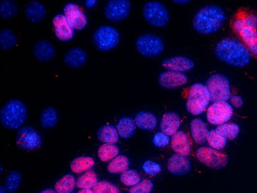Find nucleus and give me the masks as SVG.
<instances>
[{
  "instance_id": "ddd939ff",
  "label": "nucleus",
  "mask_w": 257,
  "mask_h": 193,
  "mask_svg": "<svg viewBox=\"0 0 257 193\" xmlns=\"http://www.w3.org/2000/svg\"><path fill=\"white\" fill-rule=\"evenodd\" d=\"M55 35L59 40L66 42L72 40L75 36V29L64 15H58L53 19Z\"/></svg>"
},
{
  "instance_id": "4c0bfd02",
  "label": "nucleus",
  "mask_w": 257,
  "mask_h": 193,
  "mask_svg": "<svg viewBox=\"0 0 257 193\" xmlns=\"http://www.w3.org/2000/svg\"><path fill=\"white\" fill-rule=\"evenodd\" d=\"M121 182L126 186H134L141 181V176L136 170L127 169L120 175Z\"/></svg>"
},
{
  "instance_id": "a878e982",
  "label": "nucleus",
  "mask_w": 257,
  "mask_h": 193,
  "mask_svg": "<svg viewBox=\"0 0 257 193\" xmlns=\"http://www.w3.org/2000/svg\"><path fill=\"white\" fill-rule=\"evenodd\" d=\"M96 135L98 140L104 143L116 144L119 140L118 131L113 126L110 125L101 126Z\"/></svg>"
},
{
  "instance_id": "6ab92c4d",
  "label": "nucleus",
  "mask_w": 257,
  "mask_h": 193,
  "mask_svg": "<svg viewBox=\"0 0 257 193\" xmlns=\"http://www.w3.org/2000/svg\"><path fill=\"white\" fill-rule=\"evenodd\" d=\"M47 8L40 2L31 1L25 6V15L32 24H40L47 18Z\"/></svg>"
},
{
  "instance_id": "9b49d317",
  "label": "nucleus",
  "mask_w": 257,
  "mask_h": 193,
  "mask_svg": "<svg viewBox=\"0 0 257 193\" xmlns=\"http://www.w3.org/2000/svg\"><path fill=\"white\" fill-rule=\"evenodd\" d=\"M42 139L31 126H24L16 133V144L18 148L25 151H34L40 148Z\"/></svg>"
},
{
  "instance_id": "f3484780",
  "label": "nucleus",
  "mask_w": 257,
  "mask_h": 193,
  "mask_svg": "<svg viewBox=\"0 0 257 193\" xmlns=\"http://www.w3.org/2000/svg\"><path fill=\"white\" fill-rule=\"evenodd\" d=\"M167 168L170 173L175 175H185L191 171V163L187 156L176 153L169 158Z\"/></svg>"
},
{
  "instance_id": "864d4df0",
  "label": "nucleus",
  "mask_w": 257,
  "mask_h": 193,
  "mask_svg": "<svg viewBox=\"0 0 257 193\" xmlns=\"http://www.w3.org/2000/svg\"><path fill=\"white\" fill-rule=\"evenodd\" d=\"M2 171H3V167H2V165H1V171H0V173H2Z\"/></svg>"
},
{
  "instance_id": "393cba45",
  "label": "nucleus",
  "mask_w": 257,
  "mask_h": 193,
  "mask_svg": "<svg viewBox=\"0 0 257 193\" xmlns=\"http://www.w3.org/2000/svg\"><path fill=\"white\" fill-rule=\"evenodd\" d=\"M136 130V124L134 119L131 117H121L117 123V131L121 138L125 139H130L135 134Z\"/></svg>"
},
{
  "instance_id": "f03ea898",
  "label": "nucleus",
  "mask_w": 257,
  "mask_h": 193,
  "mask_svg": "<svg viewBox=\"0 0 257 193\" xmlns=\"http://www.w3.org/2000/svg\"><path fill=\"white\" fill-rule=\"evenodd\" d=\"M227 17L221 7L208 5L196 14L193 19L195 31L203 35H210L224 26Z\"/></svg>"
},
{
  "instance_id": "79ce46f5",
  "label": "nucleus",
  "mask_w": 257,
  "mask_h": 193,
  "mask_svg": "<svg viewBox=\"0 0 257 193\" xmlns=\"http://www.w3.org/2000/svg\"><path fill=\"white\" fill-rule=\"evenodd\" d=\"M142 168L146 174L150 176H155L162 171V167L157 162L151 160H147L142 165Z\"/></svg>"
},
{
  "instance_id": "c85d7f7f",
  "label": "nucleus",
  "mask_w": 257,
  "mask_h": 193,
  "mask_svg": "<svg viewBox=\"0 0 257 193\" xmlns=\"http://www.w3.org/2000/svg\"><path fill=\"white\" fill-rule=\"evenodd\" d=\"M18 43V37L10 29H2L0 31V46L2 49L7 51L15 47Z\"/></svg>"
},
{
  "instance_id": "3c124183",
  "label": "nucleus",
  "mask_w": 257,
  "mask_h": 193,
  "mask_svg": "<svg viewBox=\"0 0 257 193\" xmlns=\"http://www.w3.org/2000/svg\"><path fill=\"white\" fill-rule=\"evenodd\" d=\"M77 193H95L93 190L89 189H83L80 190Z\"/></svg>"
},
{
  "instance_id": "f704fd0d",
  "label": "nucleus",
  "mask_w": 257,
  "mask_h": 193,
  "mask_svg": "<svg viewBox=\"0 0 257 193\" xmlns=\"http://www.w3.org/2000/svg\"><path fill=\"white\" fill-rule=\"evenodd\" d=\"M22 174L15 170L9 172L5 180V188L10 193L15 192L19 189L22 182Z\"/></svg>"
},
{
  "instance_id": "2eb2a0df",
  "label": "nucleus",
  "mask_w": 257,
  "mask_h": 193,
  "mask_svg": "<svg viewBox=\"0 0 257 193\" xmlns=\"http://www.w3.org/2000/svg\"><path fill=\"white\" fill-rule=\"evenodd\" d=\"M64 15L77 31H82L88 25V18L79 6L74 3L66 4L63 8Z\"/></svg>"
},
{
  "instance_id": "09e8293b",
  "label": "nucleus",
  "mask_w": 257,
  "mask_h": 193,
  "mask_svg": "<svg viewBox=\"0 0 257 193\" xmlns=\"http://www.w3.org/2000/svg\"><path fill=\"white\" fill-rule=\"evenodd\" d=\"M190 0H174L173 2L178 5H185L190 3Z\"/></svg>"
},
{
  "instance_id": "b1692460",
  "label": "nucleus",
  "mask_w": 257,
  "mask_h": 193,
  "mask_svg": "<svg viewBox=\"0 0 257 193\" xmlns=\"http://www.w3.org/2000/svg\"><path fill=\"white\" fill-rule=\"evenodd\" d=\"M135 124L138 128L146 131L155 130L158 125V120L155 114L148 111H141L136 115Z\"/></svg>"
},
{
  "instance_id": "7ed1b4c3",
  "label": "nucleus",
  "mask_w": 257,
  "mask_h": 193,
  "mask_svg": "<svg viewBox=\"0 0 257 193\" xmlns=\"http://www.w3.org/2000/svg\"><path fill=\"white\" fill-rule=\"evenodd\" d=\"M27 117L26 106L18 100H9L0 111V122L4 128L16 130L24 125Z\"/></svg>"
},
{
  "instance_id": "a19ab883",
  "label": "nucleus",
  "mask_w": 257,
  "mask_h": 193,
  "mask_svg": "<svg viewBox=\"0 0 257 193\" xmlns=\"http://www.w3.org/2000/svg\"><path fill=\"white\" fill-rule=\"evenodd\" d=\"M240 34L245 44L249 46L257 43V32L255 29L245 27Z\"/></svg>"
},
{
  "instance_id": "412c9836",
  "label": "nucleus",
  "mask_w": 257,
  "mask_h": 193,
  "mask_svg": "<svg viewBox=\"0 0 257 193\" xmlns=\"http://www.w3.org/2000/svg\"><path fill=\"white\" fill-rule=\"evenodd\" d=\"M181 117L178 113L166 112L163 116L162 120H161V130L168 136H173L178 132L181 125Z\"/></svg>"
},
{
  "instance_id": "473e14b6",
  "label": "nucleus",
  "mask_w": 257,
  "mask_h": 193,
  "mask_svg": "<svg viewBox=\"0 0 257 193\" xmlns=\"http://www.w3.org/2000/svg\"><path fill=\"white\" fill-rule=\"evenodd\" d=\"M18 13V6L16 2L12 0L0 1V16L4 20H10L15 17Z\"/></svg>"
},
{
  "instance_id": "bb28decb",
  "label": "nucleus",
  "mask_w": 257,
  "mask_h": 193,
  "mask_svg": "<svg viewBox=\"0 0 257 193\" xmlns=\"http://www.w3.org/2000/svg\"><path fill=\"white\" fill-rule=\"evenodd\" d=\"M40 123L46 129L56 127L58 123V114L56 109L52 107L45 108L41 114Z\"/></svg>"
},
{
  "instance_id": "c9c22d12",
  "label": "nucleus",
  "mask_w": 257,
  "mask_h": 193,
  "mask_svg": "<svg viewBox=\"0 0 257 193\" xmlns=\"http://www.w3.org/2000/svg\"><path fill=\"white\" fill-rule=\"evenodd\" d=\"M215 130L222 136L230 140L235 139L240 133L239 126L235 123L223 124L218 126Z\"/></svg>"
},
{
  "instance_id": "f257e3e1",
  "label": "nucleus",
  "mask_w": 257,
  "mask_h": 193,
  "mask_svg": "<svg viewBox=\"0 0 257 193\" xmlns=\"http://www.w3.org/2000/svg\"><path fill=\"white\" fill-rule=\"evenodd\" d=\"M214 53L219 60L235 67H245L251 59V53L246 46L231 38L219 41L215 45Z\"/></svg>"
},
{
  "instance_id": "c03bdc74",
  "label": "nucleus",
  "mask_w": 257,
  "mask_h": 193,
  "mask_svg": "<svg viewBox=\"0 0 257 193\" xmlns=\"http://www.w3.org/2000/svg\"><path fill=\"white\" fill-rule=\"evenodd\" d=\"M245 27L256 29L257 27V17L255 15H251L244 19Z\"/></svg>"
},
{
  "instance_id": "aec40b11",
  "label": "nucleus",
  "mask_w": 257,
  "mask_h": 193,
  "mask_svg": "<svg viewBox=\"0 0 257 193\" xmlns=\"http://www.w3.org/2000/svg\"><path fill=\"white\" fill-rule=\"evenodd\" d=\"M33 54L37 60L47 63L52 61L56 57V48L50 41L41 40L34 45Z\"/></svg>"
},
{
  "instance_id": "de8ad7c7",
  "label": "nucleus",
  "mask_w": 257,
  "mask_h": 193,
  "mask_svg": "<svg viewBox=\"0 0 257 193\" xmlns=\"http://www.w3.org/2000/svg\"><path fill=\"white\" fill-rule=\"evenodd\" d=\"M250 53L253 54L254 56H257V43L248 46Z\"/></svg>"
},
{
  "instance_id": "dca6fc26",
  "label": "nucleus",
  "mask_w": 257,
  "mask_h": 193,
  "mask_svg": "<svg viewBox=\"0 0 257 193\" xmlns=\"http://www.w3.org/2000/svg\"><path fill=\"white\" fill-rule=\"evenodd\" d=\"M161 64L163 68L168 71L181 73L189 72L195 66L194 62L192 59L183 56L165 59Z\"/></svg>"
},
{
  "instance_id": "39448f33",
  "label": "nucleus",
  "mask_w": 257,
  "mask_h": 193,
  "mask_svg": "<svg viewBox=\"0 0 257 193\" xmlns=\"http://www.w3.org/2000/svg\"><path fill=\"white\" fill-rule=\"evenodd\" d=\"M210 100L213 103L230 100L232 93L230 88V82L226 75L222 73H213L206 80Z\"/></svg>"
},
{
  "instance_id": "a211bd4d",
  "label": "nucleus",
  "mask_w": 257,
  "mask_h": 193,
  "mask_svg": "<svg viewBox=\"0 0 257 193\" xmlns=\"http://www.w3.org/2000/svg\"><path fill=\"white\" fill-rule=\"evenodd\" d=\"M88 56L84 49L80 47H73L64 54V62L68 67L74 69L81 68L87 63Z\"/></svg>"
},
{
  "instance_id": "72a5a7b5",
  "label": "nucleus",
  "mask_w": 257,
  "mask_h": 193,
  "mask_svg": "<svg viewBox=\"0 0 257 193\" xmlns=\"http://www.w3.org/2000/svg\"><path fill=\"white\" fill-rule=\"evenodd\" d=\"M98 182L97 176L92 170L85 172L77 179V186L80 189H89L93 188Z\"/></svg>"
},
{
  "instance_id": "5701e85b",
  "label": "nucleus",
  "mask_w": 257,
  "mask_h": 193,
  "mask_svg": "<svg viewBox=\"0 0 257 193\" xmlns=\"http://www.w3.org/2000/svg\"><path fill=\"white\" fill-rule=\"evenodd\" d=\"M193 139L198 144H203L207 141L210 131L206 124L200 118L193 119L190 123Z\"/></svg>"
},
{
  "instance_id": "e433bc0d",
  "label": "nucleus",
  "mask_w": 257,
  "mask_h": 193,
  "mask_svg": "<svg viewBox=\"0 0 257 193\" xmlns=\"http://www.w3.org/2000/svg\"><path fill=\"white\" fill-rule=\"evenodd\" d=\"M207 141L212 148L217 149V150L223 149L226 146L227 142H228L226 138L222 136L215 130L210 131L209 132Z\"/></svg>"
},
{
  "instance_id": "cd10ccee",
  "label": "nucleus",
  "mask_w": 257,
  "mask_h": 193,
  "mask_svg": "<svg viewBox=\"0 0 257 193\" xmlns=\"http://www.w3.org/2000/svg\"><path fill=\"white\" fill-rule=\"evenodd\" d=\"M77 185V180L73 174H68L61 177L54 185L57 193H71Z\"/></svg>"
},
{
  "instance_id": "8fccbe9b",
  "label": "nucleus",
  "mask_w": 257,
  "mask_h": 193,
  "mask_svg": "<svg viewBox=\"0 0 257 193\" xmlns=\"http://www.w3.org/2000/svg\"><path fill=\"white\" fill-rule=\"evenodd\" d=\"M40 193H57V192L56 191V190L50 189V188H47V189L43 190Z\"/></svg>"
},
{
  "instance_id": "7c9ffc66",
  "label": "nucleus",
  "mask_w": 257,
  "mask_h": 193,
  "mask_svg": "<svg viewBox=\"0 0 257 193\" xmlns=\"http://www.w3.org/2000/svg\"><path fill=\"white\" fill-rule=\"evenodd\" d=\"M120 153V149L115 144L104 143L98 149V157L102 162H109L113 160Z\"/></svg>"
},
{
  "instance_id": "20e7f679",
  "label": "nucleus",
  "mask_w": 257,
  "mask_h": 193,
  "mask_svg": "<svg viewBox=\"0 0 257 193\" xmlns=\"http://www.w3.org/2000/svg\"><path fill=\"white\" fill-rule=\"evenodd\" d=\"M210 101V94L206 85L195 83L189 89L186 108L190 114L199 116L207 109Z\"/></svg>"
},
{
  "instance_id": "0eeeda50",
  "label": "nucleus",
  "mask_w": 257,
  "mask_h": 193,
  "mask_svg": "<svg viewBox=\"0 0 257 193\" xmlns=\"http://www.w3.org/2000/svg\"><path fill=\"white\" fill-rule=\"evenodd\" d=\"M142 13L149 25L162 28L168 25L170 15L168 9L159 2H149L145 4Z\"/></svg>"
},
{
  "instance_id": "4468645a",
  "label": "nucleus",
  "mask_w": 257,
  "mask_h": 193,
  "mask_svg": "<svg viewBox=\"0 0 257 193\" xmlns=\"http://www.w3.org/2000/svg\"><path fill=\"white\" fill-rule=\"evenodd\" d=\"M189 80V77L184 73L166 71L160 73L158 83L163 88L175 89L187 84Z\"/></svg>"
},
{
  "instance_id": "ea45409f",
  "label": "nucleus",
  "mask_w": 257,
  "mask_h": 193,
  "mask_svg": "<svg viewBox=\"0 0 257 193\" xmlns=\"http://www.w3.org/2000/svg\"><path fill=\"white\" fill-rule=\"evenodd\" d=\"M154 183L151 180H144L133 186L130 193H151L153 191Z\"/></svg>"
},
{
  "instance_id": "f8f14e48",
  "label": "nucleus",
  "mask_w": 257,
  "mask_h": 193,
  "mask_svg": "<svg viewBox=\"0 0 257 193\" xmlns=\"http://www.w3.org/2000/svg\"><path fill=\"white\" fill-rule=\"evenodd\" d=\"M132 5L128 0H109L105 5L104 15L112 22L124 20L130 15Z\"/></svg>"
},
{
  "instance_id": "c756f323",
  "label": "nucleus",
  "mask_w": 257,
  "mask_h": 193,
  "mask_svg": "<svg viewBox=\"0 0 257 193\" xmlns=\"http://www.w3.org/2000/svg\"><path fill=\"white\" fill-rule=\"evenodd\" d=\"M95 165V160L90 157H80L75 158L71 163L70 167L73 173L80 174L89 171Z\"/></svg>"
},
{
  "instance_id": "4be33fe9",
  "label": "nucleus",
  "mask_w": 257,
  "mask_h": 193,
  "mask_svg": "<svg viewBox=\"0 0 257 193\" xmlns=\"http://www.w3.org/2000/svg\"><path fill=\"white\" fill-rule=\"evenodd\" d=\"M171 148L177 154L189 156L191 153V144L187 133L178 131L174 134L171 139Z\"/></svg>"
},
{
  "instance_id": "9d476101",
  "label": "nucleus",
  "mask_w": 257,
  "mask_h": 193,
  "mask_svg": "<svg viewBox=\"0 0 257 193\" xmlns=\"http://www.w3.org/2000/svg\"><path fill=\"white\" fill-rule=\"evenodd\" d=\"M233 109L232 106L226 101L213 103L207 110L206 118L213 125H221L232 118Z\"/></svg>"
},
{
  "instance_id": "58836bf2",
  "label": "nucleus",
  "mask_w": 257,
  "mask_h": 193,
  "mask_svg": "<svg viewBox=\"0 0 257 193\" xmlns=\"http://www.w3.org/2000/svg\"><path fill=\"white\" fill-rule=\"evenodd\" d=\"M93 191L95 193H121L116 185L107 181H98L93 187Z\"/></svg>"
},
{
  "instance_id": "49530a36",
  "label": "nucleus",
  "mask_w": 257,
  "mask_h": 193,
  "mask_svg": "<svg viewBox=\"0 0 257 193\" xmlns=\"http://www.w3.org/2000/svg\"><path fill=\"white\" fill-rule=\"evenodd\" d=\"M233 28L237 33L240 34L245 28L244 19H237L233 23Z\"/></svg>"
},
{
  "instance_id": "1a4fd4ad",
  "label": "nucleus",
  "mask_w": 257,
  "mask_h": 193,
  "mask_svg": "<svg viewBox=\"0 0 257 193\" xmlns=\"http://www.w3.org/2000/svg\"><path fill=\"white\" fill-rule=\"evenodd\" d=\"M197 158L199 162L210 168H224L228 163V157L212 147L202 146L197 149Z\"/></svg>"
},
{
  "instance_id": "423d86ee",
  "label": "nucleus",
  "mask_w": 257,
  "mask_h": 193,
  "mask_svg": "<svg viewBox=\"0 0 257 193\" xmlns=\"http://www.w3.org/2000/svg\"><path fill=\"white\" fill-rule=\"evenodd\" d=\"M136 48L142 56L155 58L164 51L165 45L160 37L154 34H144L137 38Z\"/></svg>"
},
{
  "instance_id": "603ef678",
  "label": "nucleus",
  "mask_w": 257,
  "mask_h": 193,
  "mask_svg": "<svg viewBox=\"0 0 257 193\" xmlns=\"http://www.w3.org/2000/svg\"><path fill=\"white\" fill-rule=\"evenodd\" d=\"M7 191L8 190H6L4 186H0V193H7Z\"/></svg>"
},
{
  "instance_id": "6e6552de",
  "label": "nucleus",
  "mask_w": 257,
  "mask_h": 193,
  "mask_svg": "<svg viewBox=\"0 0 257 193\" xmlns=\"http://www.w3.org/2000/svg\"><path fill=\"white\" fill-rule=\"evenodd\" d=\"M120 42V34L113 27L102 26L96 30L93 36L94 47L100 52L109 51Z\"/></svg>"
},
{
  "instance_id": "2f4dec72",
  "label": "nucleus",
  "mask_w": 257,
  "mask_h": 193,
  "mask_svg": "<svg viewBox=\"0 0 257 193\" xmlns=\"http://www.w3.org/2000/svg\"><path fill=\"white\" fill-rule=\"evenodd\" d=\"M130 165L128 158L125 155H121L117 156L109 163L107 169L110 173L118 174L128 169Z\"/></svg>"
},
{
  "instance_id": "37998d69",
  "label": "nucleus",
  "mask_w": 257,
  "mask_h": 193,
  "mask_svg": "<svg viewBox=\"0 0 257 193\" xmlns=\"http://www.w3.org/2000/svg\"><path fill=\"white\" fill-rule=\"evenodd\" d=\"M153 144L158 148H164L169 145L170 138L168 135L163 132H158L154 136Z\"/></svg>"
},
{
  "instance_id": "a18cd8bd",
  "label": "nucleus",
  "mask_w": 257,
  "mask_h": 193,
  "mask_svg": "<svg viewBox=\"0 0 257 193\" xmlns=\"http://www.w3.org/2000/svg\"><path fill=\"white\" fill-rule=\"evenodd\" d=\"M230 102L233 107L236 109H240L244 105L242 98L239 95H232L230 99Z\"/></svg>"
}]
</instances>
